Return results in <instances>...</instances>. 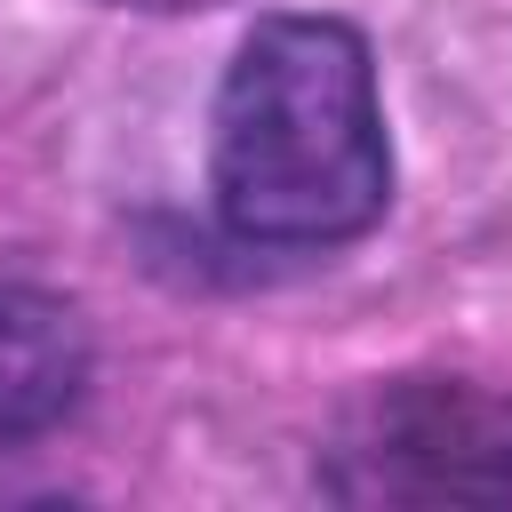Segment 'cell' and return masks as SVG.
I'll use <instances>...</instances> for the list:
<instances>
[{"label": "cell", "instance_id": "2", "mask_svg": "<svg viewBox=\"0 0 512 512\" xmlns=\"http://www.w3.org/2000/svg\"><path fill=\"white\" fill-rule=\"evenodd\" d=\"M320 488L336 504H512V392L384 376L336 416Z\"/></svg>", "mask_w": 512, "mask_h": 512}, {"label": "cell", "instance_id": "4", "mask_svg": "<svg viewBox=\"0 0 512 512\" xmlns=\"http://www.w3.org/2000/svg\"><path fill=\"white\" fill-rule=\"evenodd\" d=\"M112 8H144V16H184V8H216V0H112Z\"/></svg>", "mask_w": 512, "mask_h": 512}, {"label": "cell", "instance_id": "1", "mask_svg": "<svg viewBox=\"0 0 512 512\" xmlns=\"http://www.w3.org/2000/svg\"><path fill=\"white\" fill-rule=\"evenodd\" d=\"M392 200L368 40L344 16H264L216 96V216L264 248L360 240Z\"/></svg>", "mask_w": 512, "mask_h": 512}, {"label": "cell", "instance_id": "3", "mask_svg": "<svg viewBox=\"0 0 512 512\" xmlns=\"http://www.w3.org/2000/svg\"><path fill=\"white\" fill-rule=\"evenodd\" d=\"M88 392V320L40 288L0 272V448L56 432Z\"/></svg>", "mask_w": 512, "mask_h": 512}]
</instances>
